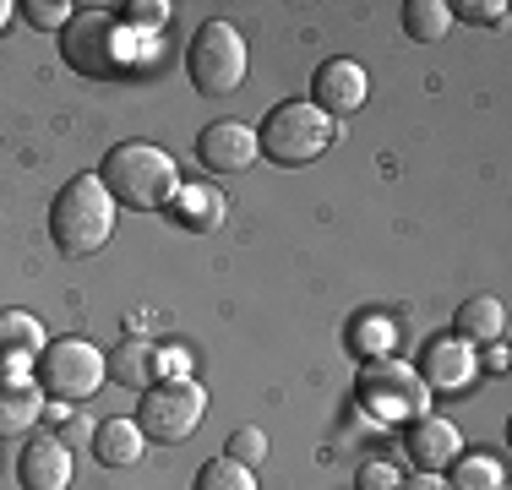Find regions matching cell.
Returning a JSON list of instances; mask_svg holds the SVG:
<instances>
[{
  "label": "cell",
  "instance_id": "16",
  "mask_svg": "<svg viewBox=\"0 0 512 490\" xmlns=\"http://www.w3.org/2000/svg\"><path fill=\"white\" fill-rule=\"evenodd\" d=\"M44 414V392L33 376H0V441H22Z\"/></svg>",
  "mask_w": 512,
  "mask_h": 490
},
{
  "label": "cell",
  "instance_id": "4",
  "mask_svg": "<svg viewBox=\"0 0 512 490\" xmlns=\"http://www.w3.org/2000/svg\"><path fill=\"white\" fill-rule=\"evenodd\" d=\"M355 398H360V409L382 425H409V420H420V414H431V387H425L420 371H414L409 360H398V354L360 365Z\"/></svg>",
  "mask_w": 512,
  "mask_h": 490
},
{
  "label": "cell",
  "instance_id": "14",
  "mask_svg": "<svg viewBox=\"0 0 512 490\" xmlns=\"http://www.w3.org/2000/svg\"><path fill=\"white\" fill-rule=\"evenodd\" d=\"M169 224L175 229H191V235H213L218 224L229 218V196L218 186H191V180H180V191L169 196Z\"/></svg>",
  "mask_w": 512,
  "mask_h": 490
},
{
  "label": "cell",
  "instance_id": "6",
  "mask_svg": "<svg viewBox=\"0 0 512 490\" xmlns=\"http://www.w3.org/2000/svg\"><path fill=\"white\" fill-rule=\"evenodd\" d=\"M104 382H109L104 349H93L88 338H50L44 354L33 360V387L55 403H88Z\"/></svg>",
  "mask_w": 512,
  "mask_h": 490
},
{
  "label": "cell",
  "instance_id": "1",
  "mask_svg": "<svg viewBox=\"0 0 512 490\" xmlns=\"http://www.w3.org/2000/svg\"><path fill=\"white\" fill-rule=\"evenodd\" d=\"M104 191L115 196V207H131V213H164L169 196L180 191V164L175 153H164L158 142H115L99 164Z\"/></svg>",
  "mask_w": 512,
  "mask_h": 490
},
{
  "label": "cell",
  "instance_id": "17",
  "mask_svg": "<svg viewBox=\"0 0 512 490\" xmlns=\"http://www.w3.org/2000/svg\"><path fill=\"white\" fill-rule=\"evenodd\" d=\"M142 452H148V436H142L137 420H104L93 425V458L104 463V469H131V463H142Z\"/></svg>",
  "mask_w": 512,
  "mask_h": 490
},
{
  "label": "cell",
  "instance_id": "26",
  "mask_svg": "<svg viewBox=\"0 0 512 490\" xmlns=\"http://www.w3.org/2000/svg\"><path fill=\"white\" fill-rule=\"evenodd\" d=\"M224 458H235V463H246V469H256V463L267 458V436L256 431V425H240L235 436H229V447H224Z\"/></svg>",
  "mask_w": 512,
  "mask_h": 490
},
{
  "label": "cell",
  "instance_id": "8",
  "mask_svg": "<svg viewBox=\"0 0 512 490\" xmlns=\"http://www.w3.org/2000/svg\"><path fill=\"white\" fill-rule=\"evenodd\" d=\"M365 98H371V77H365L360 60L333 55V60H322V66H316V77H311V104L322 109L327 120H349L355 109H365Z\"/></svg>",
  "mask_w": 512,
  "mask_h": 490
},
{
  "label": "cell",
  "instance_id": "5",
  "mask_svg": "<svg viewBox=\"0 0 512 490\" xmlns=\"http://www.w3.org/2000/svg\"><path fill=\"white\" fill-rule=\"evenodd\" d=\"M186 71H191V88L207 93V98H224L246 82L251 71V49H246V33L224 17H207L197 28V39L186 49Z\"/></svg>",
  "mask_w": 512,
  "mask_h": 490
},
{
  "label": "cell",
  "instance_id": "23",
  "mask_svg": "<svg viewBox=\"0 0 512 490\" xmlns=\"http://www.w3.org/2000/svg\"><path fill=\"white\" fill-rule=\"evenodd\" d=\"M197 490H256V469L218 452V458H207L197 469Z\"/></svg>",
  "mask_w": 512,
  "mask_h": 490
},
{
  "label": "cell",
  "instance_id": "12",
  "mask_svg": "<svg viewBox=\"0 0 512 490\" xmlns=\"http://www.w3.org/2000/svg\"><path fill=\"white\" fill-rule=\"evenodd\" d=\"M115 22L109 17H71L66 22V33H60V39H66V66L71 71H82V77H115V49H109V39H115Z\"/></svg>",
  "mask_w": 512,
  "mask_h": 490
},
{
  "label": "cell",
  "instance_id": "3",
  "mask_svg": "<svg viewBox=\"0 0 512 490\" xmlns=\"http://www.w3.org/2000/svg\"><path fill=\"white\" fill-rule=\"evenodd\" d=\"M333 142H338V120H327L311 98H284V104H273L262 115V126H256V147H262V158L278 169H306Z\"/></svg>",
  "mask_w": 512,
  "mask_h": 490
},
{
  "label": "cell",
  "instance_id": "7",
  "mask_svg": "<svg viewBox=\"0 0 512 490\" xmlns=\"http://www.w3.org/2000/svg\"><path fill=\"white\" fill-rule=\"evenodd\" d=\"M202 414H207V392H202L197 376H180V382H153L148 392H142V403H137L142 436L164 441V447L186 441L202 425Z\"/></svg>",
  "mask_w": 512,
  "mask_h": 490
},
{
  "label": "cell",
  "instance_id": "10",
  "mask_svg": "<svg viewBox=\"0 0 512 490\" xmlns=\"http://www.w3.org/2000/svg\"><path fill=\"white\" fill-rule=\"evenodd\" d=\"M197 158L207 164V175H240V169H251L262 158L256 126H246V120H213L197 137Z\"/></svg>",
  "mask_w": 512,
  "mask_h": 490
},
{
  "label": "cell",
  "instance_id": "30",
  "mask_svg": "<svg viewBox=\"0 0 512 490\" xmlns=\"http://www.w3.org/2000/svg\"><path fill=\"white\" fill-rule=\"evenodd\" d=\"M480 360H485V371H491V376H507L512 354L502 349V343H485V354H480Z\"/></svg>",
  "mask_w": 512,
  "mask_h": 490
},
{
  "label": "cell",
  "instance_id": "20",
  "mask_svg": "<svg viewBox=\"0 0 512 490\" xmlns=\"http://www.w3.org/2000/svg\"><path fill=\"white\" fill-rule=\"evenodd\" d=\"M153 349H158V343H148V338H126L115 354H104L109 376H115V382H126V387L148 392L153 387Z\"/></svg>",
  "mask_w": 512,
  "mask_h": 490
},
{
  "label": "cell",
  "instance_id": "13",
  "mask_svg": "<svg viewBox=\"0 0 512 490\" xmlns=\"http://www.w3.org/2000/svg\"><path fill=\"white\" fill-rule=\"evenodd\" d=\"M22 490H71V474H77V463H71V447L60 436H39L33 447H22Z\"/></svg>",
  "mask_w": 512,
  "mask_h": 490
},
{
  "label": "cell",
  "instance_id": "11",
  "mask_svg": "<svg viewBox=\"0 0 512 490\" xmlns=\"http://www.w3.org/2000/svg\"><path fill=\"white\" fill-rule=\"evenodd\" d=\"M404 452L420 474H442V469H453V458L463 452V431L447 414L431 409V414H420V420L404 425Z\"/></svg>",
  "mask_w": 512,
  "mask_h": 490
},
{
  "label": "cell",
  "instance_id": "9",
  "mask_svg": "<svg viewBox=\"0 0 512 490\" xmlns=\"http://www.w3.org/2000/svg\"><path fill=\"white\" fill-rule=\"evenodd\" d=\"M414 371H420V382L431 392H463L480 376V349L463 343L458 333H442L420 349V365H414Z\"/></svg>",
  "mask_w": 512,
  "mask_h": 490
},
{
  "label": "cell",
  "instance_id": "18",
  "mask_svg": "<svg viewBox=\"0 0 512 490\" xmlns=\"http://www.w3.org/2000/svg\"><path fill=\"white\" fill-rule=\"evenodd\" d=\"M453 333L463 343H502L507 338V305L496 300V294H469V300L458 305V316H453Z\"/></svg>",
  "mask_w": 512,
  "mask_h": 490
},
{
  "label": "cell",
  "instance_id": "32",
  "mask_svg": "<svg viewBox=\"0 0 512 490\" xmlns=\"http://www.w3.org/2000/svg\"><path fill=\"white\" fill-rule=\"evenodd\" d=\"M11 11H17V6H11V0H0V28L11 22Z\"/></svg>",
  "mask_w": 512,
  "mask_h": 490
},
{
  "label": "cell",
  "instance_id": "28",
  "mask_svg": "<svg viewBox=\"0 0 512 490\" xmlns=\"http://www.w3.org/2000/svg\"><path fill=\"white\" fill-rule=\"evenodd\" d=\"M120 22H126L131 33H153V28H164V22H169V6H164V0H131Z\"/></svg>",
  "mask_w": 512,
  "mask_h": 490
},
{
  "label": "cell",
  "instance_id": "22",
  "mask_svg": "<svg viewBox=\"0 0 512 490\" xmlns=\"http://www.w3.org/2000/svg\"><path fill=\"white\" fill-rule=\"evenodd\" d=\"M349 349L360 354V360H387V354L398 349V322L393 316H360L355 327H349Z\"/></svg>",
  "mask_w": 512,
  "mask_h": 490
},
{
  "label": "cell",
  "instance_id": "19",
  "mask_svg": "<svg viewBox=\"0 0 512 490\" xmlns=\"http://www.w3.org/2000/svg\"><path fill=\"white\" fill-rule=\"evenodd\" d=\"M507 474H502V458L491 452H458L453 469H447V490H502Z\"/></svg>",
  "mask_w": 512,
  "mask_h": 490
},
{
  "label": "cell",
  "instance_id": "25",
  "mask_svg": "<svg viewBox=\"0 0 512 490\" xmlns=\"http://www.w3.org/2000/svg\"><path fill=\"white\" fill-rule=\"evenodd\" d=\"M447 11L463 22H474V28H502L507 22V0H453Z\"/></svg>",
  "mask_w": 512,
  "mask_h": 490
},
{
  "label": "cell",
  "instance_id": "2",
  "mask_svg": "<svg viewBox=\"0 0 512 490\" xmlns=\"http://www.w3.org/2000/svg\"><path fill=\"white\" fill-rule=\"evenodd\" d=\"M115 196L104 191L99 175H77L55 191L50 202V240L60 256H93L115 235Z\"/></svg>",
  "mask_w": 512,
  "mask_h": 490
},
{
  "label": "cell",
  "instance_id": "15",
  "mask_svg": "<svg viewBox=\"0 0 512 490\" xmlns=\"http://www.w3.org/2000/svg\"><path fill=\"white\" fill-rule=\"evenodd\" d=\"M44 322L33 311H0V376H22V365L44 354Z\"/></svg>",
  "mask_w": 512,
  "mask_h": 490
},
{
  "label": "cell",
  "instance_id": "29",
  "mask_svg": "<svg viewBox=\"0 0 512 490\" xmlns=\"http://www.w3.org/2000/svg\"><path fill=\"white\" fill-rule=\"evenodd\" d=\"M180 376H191V354L180 349V343L175 349H169V343L153 349V382H180Z\"/></svg>",
  "mask_w": 512,
  "mask_h": 490
},
{
  "label": "cell",
  "instance_id": "24",
  "mask_svg": "<svg viewBox=\"0 0 512 490\" xmlns=\"http://www.w3.org/2000/svg\"><path fill=\"white\" fill-rule=\"evenodd\" d=\"M17 11H28V22L39 33H66V22L77 17V6H71V0H22Z\"/></svg>",
  "mask_w": 512,
  "mask_h": 490
},
{
  "label": "cell",
  "instance_id": "27",
  "mask_svg": "<svg viewBox=\"0 0 512 490\" xmlns=\"http://www.w3.org/2000/svg\"><path fill=\"white\" fill-rule=\"evenodd\" d=\"M398 485H404V474H398L387 458H365L355 469V490H398Z\"/></svg>",
  "mask_w": 512,
  "mask_h": 490
},
{
  "label": "cell",
  "instance_id": "31",
  "mask_svg": "<svg viewBox=\"0 0 512 490\" xmlns=\"http://www.w3.org/2000/svg\"><path fill=\"white\" fill-rule=\"evenodd\" d=\"M398 490H447V480L442 474H414V480H404Z\"/></svg>",
  "mask_w": 512,
  "mask_h": 490
},
{
  "label": "cell",
  "instance_id": "21",
  "mask_svg": "<svg viewBox=\"0 0 512 490\" xmlns=\"http://www.w3.org/2000/svg\"><path fill=\"white\" fill-rule=\"evenodd\" d=\"M404 33L414 44H442L447 28H453V11H447V0H404Z\"/></svg>",
  "mask_w": 512,
  "mask_h": 490
}]
</instances>
